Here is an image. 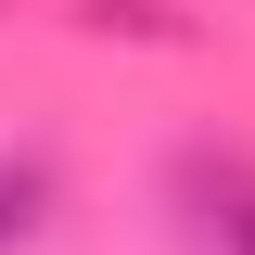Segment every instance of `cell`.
<instances>
[{
    "mask_svg": "<svg viewBox=\"0 0 255 255\" xmlns=\"http://www.w3.org/2000/svg\"><path fill=\"white\" fill-rule=\"evenodd\" d=\"M38 217H51V166H38V153H0V255L26 243Z\"/></svg>",
    "mask_w": 255,
    "mask_h": 255,
    "instance_id": "obj_1",
    "label": "cell"
},
{
    "mask_svg": "<svg viewBox=\"0 0 255 255\" xmlns=\"http://www.w3.org/2000/svg\"><path fill=\"white\" fill-rule=\"evenodd\" d=\"M217 230H230V255H255V204H230V217H217Z\"/></svg>",
    "mask_w": 255,
    "mask_h": 255,
    "instance_id": "obj_2",
    "label": "cell"
}]
</instances>
